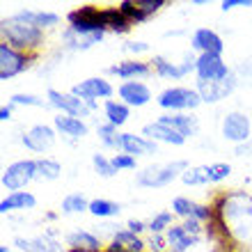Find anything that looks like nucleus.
<instances>
[{
	"label": "nucleus",
	"instance_id": "obj_1",
	"mask_svg": "<svg viewBox=\"0 0 252 252\" xmlns=\"http://www.w3.org/2000/svg\"><path fill=\"white\" fill-rule=\"evenodd\" d=\"M213 220L206 227V239L229 241L232 248L252 246V195L246 190L218 192L213 199Z\"/></svg>",
	"mask_w": 252,
	"mask_h": 252
},
{
	"label": "nucleus",
	"instance_id": "obj_2",
	"mask_svg": "<svg viewBox=\"0 0 252 252\" xmlns=\"http://www.w3.org/2000/svg\"><path fill=\"white\" fill-rule=\"evenodd\" d=\"M0 34H2L5 44L28 55H34V51H39L44 46V30L30 21L21 19L19 14L0 21Z\"/></svg>",
	"mask_w": 252,
	"mask_h": 252
},
{
	"label": "nucleus",
	"instance_id": "obj_3",
	"mask_svg": "<svg viewBox=\"0 0 252 252\" xmlns=\"http://www.w3.org/2000/svg\"><path fill=\"white\" fill-rule=\"evenodd\" d=\"M66 21H69V30L73 34H78L80 39L101 41L108 30L106 23H103V16H101V9L94 5H83L78 9H73V12H69Z\"/></svg>",
	"mask_w": 252,
	"mask_h": 252
},
{
	"label": "nucleus",
	"instance_id": "obj_4",
	"mask_svg": "<svg viewBox=\"0 0 252 252\" xmlns=\"http://www.w3.org/2000/svg\"><path fill=\"white\" fill-rule=\"evenodd\" d=\"M163 110H170V113H192L195 108H199L204 101L199 96V92L195 87H181V85H174V87H165L163 92L158 94L156 99Z\"/></svg>",
	"mask_w": 252,
	"mask_h": 252
},
{
	"label": "nucleus",
	"instance_id": "obj_5",
	"mask_svg": "<svg viewBox=\"0 0 252 252\" xmlns=\"http://www.w3.org/2000/svg\"><path fill=\"white\" fill-rule=\"evenodd\" d=\"M186 170H188V160L184 158L165 163V165H149L142 172H138L135 181H138V186H145V188H163V186H170L174 179H181V174Z\"/></svg>",
	"mask_w": 252,
	"mask_h": 252
},
{
	"label": "nucleus",
	"instance_id": "obj_6",
	"mask_svg": "<svg viewBox=\"0 0 252 252\" xmlns=\"http://www.w3.org/2000/svg\"><path fill=\"white\" fill-rule=\"evenodd\" d=\"M46 101L51 108H58L62 115H71V117H78V120H85L96 110V103H90V101L80 99L71 92H58V90H48L46 92Z\"/></svg>",
	"mask_w": 252,
	"mask_h": 252
},
{
	"label": "nucleus",
	"instance_id": "obj_7",
	"mask_svg": "<svg viewBox=\"0 0 252 252\" xmlns=\"http://www.w3.org/2000/svg\"><path fill=\"white\" fill-rule=\"evenodd\" d=\"M32 179H37V158H23V160H14L5 167L2 172V188L9 192H19L30 184Z\"/></svg>",
	"mask_w": 252,
	"mask_h": 252
},
{
	"label": "nucleus",
	"instance_id": "obj_8",
	"mask_svg": "<svg viewBox=\"0 0 252 252\" xmlns=\"http://www.w3.org/2000/svg\"><path fill=\"white\" fill-rule=\"evenodd\" d=\"M220 131H222V138L234 142V145H243V142H250L252 138V122L246 113L241 110H232L222 117V124H220Z\"/></svg>",
	"mask_w": 252,
	"mask_h": 252
},
{
	"label": "nucleus",
	"instance_id": "obj_9",
	"mask_svg": "<svg viewBox=\"0 0 252 252\" xmlns=\"http://www.w3.org/2000/svg\"><path fill=\"white\" fill-rule=\"evenodd\" d=\"M195 73H197L199 83H213V80H225L232 76V69L227 66V62L222 60V55H197L195 62Z\"/></svg>",
	"mask_w": 252,
	"mask_h": 252
},
{
	"label": "nucleus",
	"instance_id": "obj_10",
	"mask_svg": "<svg viewBox=\"0 0 252 252\" xmlns=\"http://www.w3.org/2000/svg\"><path fill=\"white\" fill-rule=\"evenodd\" d=\"M32 62V55L21 53L9 44L0 41V80H9L14 76H19L21 71H26Z\"/></svg>",
	"mask_w": 252,
	"mask_h": 252
},
{
	"label": "nucleus",
	"instance_id": "obj_11",
	"mask_svg": "<svg viewBox=\"0 0 252 252\" xmlns=\"http://www.w3.org/2000/svg\"><path fill=\"white\" fill-rule=\"evenodd\" d=\"M71 94L90 101V103H96V99H106V101L110 99L115 94V87L110 85V80L101 78V76H94V78H85V80H80L78 85H73Z\"/></svg>",
	"mask_w": 252,
	"mask_h": 252
},
{
	"label": "nucleus",
	"instance_id": "obj_12",
	"mask_svg": "<svg viewBox=\"0 0 252 252\" xmlns=\"http://www.w3.org/2000/svg\"><path fill=\"white\" fill-rule=\"evenodd\" d=\"M195 62H197V58H192V55H186V60L181 62V64H179V62L165 60L163 55H154L152 69L156 71V76H160V78L181 80L184 76H188L190 71H195Z\"/></svg>",
	"mask_w": 252,
	"mask_h": 252
},
{
	"label": "nucleus",
	"instance_id": "obj_13",
	"mask_svg": "<svg viewBox=\"0 0 252 252\" xmlns=\"http://www.w3.org/2000/svg\"><path fill=\"white\" fill-rule=\"evenodd\" d=\"M21 142L26 145V149L34 154H44L55 145V128H51L48 124H34L32 128H28L23 133Z\"/></svg>",
	"mask_w": 252,
	"mask_h": 252
},
{
	"label": "nucleus",
	"instance_id": "obj_14",
	"mask_svg": "<svg viewBox=\"0 0 252 252\" xmlns=\"http://www.w3.org/2000/svg\"><path fill=\"white\" fill-rule=\"evenodd\" d=\"M117 94L122 103H126L128 108H142L154 99L149 85H145L142 80H126L117 87Z\"/></svg>",
	"mask_w": 252,
	"mask_h": 252
},
{
	"label": "nucleus",
	"instance_id": "obj_15",
	"mask_svg": "<svg viewBox=\"0 0 252 252\" xmlns=\"http://www.w3.org/2000/svg\"><path fill=\"white\" fill-rule=\"evenodd\" d=\"M190 48L197 51L199 55H204V53L222 55L225 41H222V37H220L216 30H211V28H197L190 37Z\"/></svg>",
	"mask_w": 252,
	"mask_h": 252
},
{
	"label": "nucleus",
	"instance_id": "obj_16",
	"mask_svg": "<svg viewBox=\"0 0 252 252\" xmlns=\"http://www.w3.org/2000/svg\"><path fill=\"white\" fill-rule=\"evenodd\" d=\"M202 96L204 103H218V101L227 99L229 94L236 90V76H229L225 80H213V83H199L197 80V87H195Z\"/></svg>",
	"mask_w": 252,
	"mask_h": 252
},
{
	"label": "nucleus",
	"instance_id": "obj_17",
	"mask_svg": "<svg viewBox=\"0 0 252 252\" xmlns=\"http://www.w3.org/2000/svg\"><path fill=\"white\" fill-rule=\"evenodd\" d=\"M142 135L149 138V140H154L156 145H158V142H163V145H172V147L186 145V138H184L181 133H177L172 126L163 124L160 120H154V122H149V124L142 126Z\"/></svg>",
	"mask_w": 252,
	"mask_h": 252
},
{
	"label": "nucleus",
	"instance_id": "obj_18",
	"mask_svg": "<svg viewBox=\"0 0 252 252\" xmlns=\"http://www.w3.org/2000/svg\"><path fill=\"white\" fill-rule=\"evenodd\" d=\"M117 152L131 154V156H149V154H156V142L149 138H145L142 133L135 135V133H120V145H117Z\"/></svg>",
	"mask_w": 252,
	"mask_h": 252
},
{
	"label": "nucleus",
	"instance_id": "obj_19",
	"mask_svg": "<svg viewBox=\"0 0 252 252\" xmlns=\"http://www.w3.org/2000/svg\"><path fill=\"white\" fill-rule=\"evenodd\" d=\"M158 120L163 122V124L172 126L174 131L181 133L186 140L199 133V120L190 113H167V115H160Z\"/></svg>",
	"mask_w": 252,
	"mask_h": 252
},
{
	"label": "nucleus",
	"instance_id": "obj_20",
	"mask_svg": "<svg viewBox=\"0 0 252 252\" xmlns=\"http://www.w3.org/2000/svg\"><path fill=\"white\" fill-rule=\"evenodd\" d=\"M108 71L113 73V76H117V78H122L124 83L126 80H138V78H145V76L152 73V62L124 60V62H120V64H113Z\"/></svg>",
	"mask_w": 252,
	"mask_h": 252
},
{
	"label": "nucleus",
	"instance_id": "obj_21",
	"mask_svg": "<svg viewBox=\"0 0 252 252\" xmlns=\"http://www.w3.org/2000/svg\"><path fill=\"white\" fill-rule=\"evenodd\" d=\"M53 126L55 131L62 133L66 140H80L87 135V124L85 120H78V117H71V115H55L53 117Z\"/></svg>",
	"mask_w": 252,
	"mask_h": 252
},
{
	"label": "nucleus",
	"instance_id": "obj_22",
	"mask_svg": "<svg viewBox=\"0 0 252 252\" xmlns=\"http://www.w3.org/2000/svg\"><path fill=\"white\" fill-rule=\"evenodd\" d=\"M165 241H167V252H188L192 246H197L199 239L192 236L184 229V225H172L165 232Z\"/></svg>",
	"mask_w": 252,
	"mask_h": 252
},
{
	"label": "nucleus",
	"instance_id": "obj_23",
	"mask_svg": "<svg viewBox=\"0 0 252 252\" xmlns=\"http://www.w3.org/2000/svg\"><path fill=\"white\" fill-rule=\"evenodd\" d=\"M37 206V197L30 190L9 192L2 202H0V213H12V211H28Z\"/></svg>",
	"mask_w": 252,
	"mask_h": 252
},
{
	"label": "nucleus",
	"instance_id": "obj_24",
	"mask_svg": "<svg viewBox=\"0 0 252 252\" xmlns=\"http://www.w3.org/2000/svg\"><path fill=\"white\" fill-rule=\"evenodd\" d=\"M110 246L117 248V250H124V252H145L147 250V241H142V236L128 232V229L124 227V229H117V232L113 234Z\"/></svg>",
	"mask_w": 252,
	"mask_h": 252
},
{
	"label": "nucleus",
	"instance_id": "obj_25",
	"mask_svg": "<svg viewBox=\"0 0 252 252\" xmlns=\"http://www.w3.org/2000/svg\"><path fill=\"white\" fill-rule=\"evenodd\" d=\"M16 248L21 252H64L58 241L48 236H37V239H14Z\"/></svg>",
	"mask_w": 252,
	"mask_h": 252
},
{
	"label": "nucleus",
	"instance_id": "obj_26",
	"mask_svg": "<svg viewBox=\"0 0 252 252\" xmlns=\"http://www.w3.org/2000/svg\"><path fill=\"white\" fill-rule=\"evenodd\" d=\"M66 246L78 248V250H92V252H103L101 250V239L96 234L87 232V229H76L66 236Z\"/></svg>",
	"mask_w": 252,
	"mask_h": 252
},
{
	"label": "nucleus",
	"instance_id": "obj_27",
	"mask_svg": "<svg viewBox=\"0 0 252 252\" xmlns=\"http://www.w3.org/2000/svg\"><path fill=\"white\" fill-rule=\"evenodd\" d=\"M103 115H106L108 124H113L115 128H120V126H124L126 122H128V117H131V108L117 99H108L106 103H103Z\"/></svg>",
	"mask_w": 252,
	"mask_h": 252
},
{
	"label": "nucleus",
	"instance_id": "obj_28",
	"mask_svg": "<svg viewBox=\"0 0 252 252\" xmlns=\"http://www.w3.org/2000/svg\"><path fill=\"white\" fill-rule=\"evenodd\" d=\"M101 16H103V23L110 32L115 34H126L131 30V23L124 19V14L120 12V7H101Z\"/></svg>",
	"mask_w": 252,
	"mask_h": 252
},
{
	"label": "nucleus",
	"instance_id": "obj_29",
	"mask_svg": "<svg viewBox=\"0 0 252 252\" xmlns=\"http://www.w3.org/2000/svg\"><path fill=\"white\" fill-rule=\"evenodd\" d=\"M21 19L30 21V23H34L37 28H41V30H46V28H55L58 23H60V16L55 12H44V9H23V12H19Z\"/></svg>",
	"mask_w": 252,
	"mask_h": 252
},
{
	"label": "nucleus",
	"instance_id": "obj_30",
	"mask_svg": "<svg viewBox=\"0 0 252 252\" xmlns=\"http://www.w3.org/2000/svg\"><path fill=\"white\" fill-rule=\"evenodd\" d=\"M90 202H92V199H87L83 192H69V195L62 199L60 211L66 213V216H73V213H85V211H90Z\"/></svg>",
	"mask_w": 252,
	"mask_h": 252
},
{
	"label": "nucleus",
	"instance_id": "obj_31",
	"mask_svg": "<svg viewBox=\"0 0 252 252\" xmlns=\"http://www.w3.org/2000/svg\"><path fill=\"white\" fill-rule=\"evenodd\" d=\"M122 206L113 199H106V197H96L90 202V213H92L94 218H115V216H120Z\"/></svg>",
	"mask_w": 252,
	"mask_h": 252
},
{
	"label": "nucleus",
	"instance_id": "obj_32",
	"mask_svg": "<svg viewBox=\"0 0 252 252\" xmlns=\"http://www.w3.org/2000/svg\"><path fill=\"white\" fill-rule=\"evenodd\" d=\"M62 174V165L55 158H37V177L46 181H55Z\"/></svg>",
	"mask_w": 252,
	"mask_h": 252
},
{
	"label": "nucleus",
	"instance_id": "obj_33",
	"mask_svg": "<svg viewBox=\"0 0 252 252\" xmlns=\"http://www.w3.org/2000/svg\"><path fill=\"white\" fill-rule=\"evenodd\" d=\"M172 213L174 216H179V218H184V220H188V218H195V209H197V202H192V199H188V197H174L172 199Z\"/></svg>",
	"mask_w": 252,
	"mask_h": 252
},
{
	"label": "nucleus",
	"instance_id": "obj_34",
	"mask_svg": "<svg viewBox=\"0 0 252 252\" xmlns=\"http://www.w3.org/2000/svg\"><path fill=\"white\" fill-rule=\"evenodd\" d=\"M172 216H174L172 211H160V213H156V216L149 220L147 229H149L152 234H165L167 229L174 225V222H172Z\"/></svg>",
	"mask_w": 252,
	"mask_h": 252
},
{
	"label": "nucleus",
	"instance_id": "obj_35",
	"mask_svg": "<svg viewBox=\"0 0 252 252\" xmlns=\"http://www.w3.org/2000/svg\"><path fill=\"white\" fill-rule=\"evenodd\" d=\"M92 165H94V170H96V174L103 177V179H113L115 174H117V167L113 165V160L108 158V156H103V154H94Z\"/></svg>",
	"mask_w": 252,
	"mask_h": 252
},
{
	"label": "nucleus",
	"instance_id": "obj_36",
	"mask_svg": "<svg viewBox=\"0 0 252 252\" xmlns=\"http://www.w3.org/2000/svg\"><path fill=\"white\" fill-rule=\"evenodd\" d=\"M181 181H184L186 186H204V184H209V174H206V165L188 167L186 172L181 174Z\"/></svg>",
	"mask_w": 252,
	"mask_h": 252
},
{
	"label": "nucleus",
	"instance_id": "obj_37",
	"mask_svg": "<svg viewBox=\"0 0 252 252\" xmlns=\"http://www.w3.org/2000/svg\"><path fill=\"white\" fill-rule=\"evenodd\" d=\"M96 133H99V140L103 142V147H108V149H117V145H120V133H117V128H115L113 124H101L99 128H96Z\"/></svg>",
	"mask_w": 252,
	"mask_h": 252
},
{
	"label": "nucleus",
	"instance_id": "obj_38",
	"mask_svg": "<svg viewBox=\"0 0 252 252\" xmlns=\"http://www.w3.org/2000/svg\"><path fill=\"white\" fill-rule=\"evenodd\" d=\"M117 7H120V12L124 14V19L128 21V23H142V21H147V16L140 12V7L135 5V0H122Z\"/></svg>",
	"mask_w": 252,
	"mask_h": 252
},
{
	"label": "nucleus",
	"instance_id": "obj_39",
	"mask_svg": "<svg viewBox=\"0 0 252 252\" xmlns=\"http://www.w3.org/2000/svg\"><path fill=\"white\" fill-rule=\"evenodd\" d=\"M206 174H209V184H220L232 174V165L229 163H211V165H206Z\"/></svg>",
	"mask_w": 252,
	"mask_h": 252
},
{
	"label": "nucleus",
	"instance_id": "obj_40",
	"mask_svg": "<svg viewBox=\"0 0 252 252\" xmlns=\"http://www.w3.org/2000/svg\"><path fill=\"white\" fill-rule=\"evenodd\" d=\"M9 103L12 106H30V108H46L48 101L46 99H39L34 94H12L9 96Z\"/></svg>",
	"mask_w": 252,
	"mask_h": 252
},
{
	"label": "nucleus",
	"instance_id": "obj_41",
	"mask_svg": "<svg viewBox=\"0 0 252 252\" xmlns=\"http://www.w3.org/2000/svg\"><path fill=\"white\" fill-rule=\"evenodd\" d=\"M110 160H113V165L117 167V172H122V170H135V156H131V154L117 152Z\"/></svg>",
	"mask_w": 252,
	"mask_h": 252
},
{
	"label": "nucleus",
	"instance_id": "obj_42",
	"mask_svg": "<svg viewBox=\"0 0 252 252\" xmlns=\"http://www.w3.org/2000/svg\"><path fill=\"white\" fill-rule=\"evenodd\" d=\"M135 5H138L140 12H142L147 19H149L152 14L160 12V9L165 7V0H135Z\"/></svg>",
	"mask_w": 252,
	"mask_h": 252
},
{
	"label": "nucleus",
	"instance_id": "obj_43",
	"mask_svg": "<svg viewBox=\"0 0 252 252\" xmlns=\"http://www.w3.org/2000/svg\"><path fill=\"white\" fill-rule=\"evenodd\" d=\"M181 225H184V229H186L188 234H192V236H197V239H202V222H199V220L188 218V220H184Z\"/></svg>",
	"mask_w": 252,
	"mask_h": 252
},
{
	"label": "nucleus",
	"instance_id": "obj_44",
	"mask_svg": "<svg viewBox=\"0 0 252 252\" xmlns=\"http://www.w3.org/2000/svg\"><path fill=\"white\" fill-rule=\"evenodd\" d=\"M124 51L126 53H147L149 51V44H145V41H126L124 44Z\"/></svg>",
	"mask_w": 252,
	"mask_h": 252
},
{
	"label": "nucleus",
	"instance_id": "obj_45",
	"mask_svg": "<svg viewBox=\"0 0 252 252\" xmlns=\"http://www.w3.org/2000/svg\"><path fill=\"white\" fill-rule=\"evenodd\" d=\"M236 7H252V0H222V2H220V9H222V12L236 9Z\"/></svg>",
	"mask_w": 252,
	"mask_h": 252
},
{
	"label": "nucleus",
	"instance_id": "obj_46",
	"mask_svg": "<svg viewBox=\"0 0 252 252\" xmlns=\"http://www.w3.org/2000/svg\"><path fill=\"white\" fill-rule=\"evenodd\" d=\"M126 229H128V232H133V234H138V236H140V234H142V232L147 229V225L142 222V220H138V218H131L128 222H126Z\"/></svg>",
	"mask_w": 252,
	"mask_h": 252
},
{
	"label": "nucleus",
	"instance_id": "obj_47",
	"mask_svg": "<svg viewBox=\"0 0 252 252\" xmlns=\"http://www.w3.org/2000/svg\"><path fill=\"white\" fill-rule=\"evenodd\" d=\"M248 154H252V140L243 142V145H236V156H248Z\"/></svg>",
	"mask_w": 252,
	"mask_h": 252
},
{
	"label": "nucleus",
	"instance_id": "obj_48",
	"mask_svg": "<svg viewBox=\"0 0 252 252\" xmlns=\"http://www.w3.org/2000/svg\"><path fill=\"white\" fill-rule=\"evenodd\" d=\"M12 110H14L12 103H9V106H2V108H0V122H9V120H12Z\"/></svg>",
	"mask_w": 252,
	"mask_h": 252
},
{
	"label": "nucleus",
	"instance_id": "obj_49",
	"mask_svg": "<svg viewBox=\"0 0 252 252\" xmlns=\"http://www.w3.org/2000/svg\"><path fill=\"white\" fill-rule=\"evenodd\" d=\"M66 252H92V250H78V248H69Z\"/></svg>",
	"mask_w": 252,
	"mask_h": 252
},
{
	"label": "nucleus",
	"instance_id": "obj_50",
	"mask_svg": "<svg viewBox=\"0 0 252 252\" xmlns=\"http://www.w3.org/2000/svg\"><path fill=\"white\" fill-rule=\"evenodd\" d=\"M0 252H9V248H7V246H0Z\"/></svg>",
	"mask_w": 252,
	"mask_h": 252
}]
</instances>
